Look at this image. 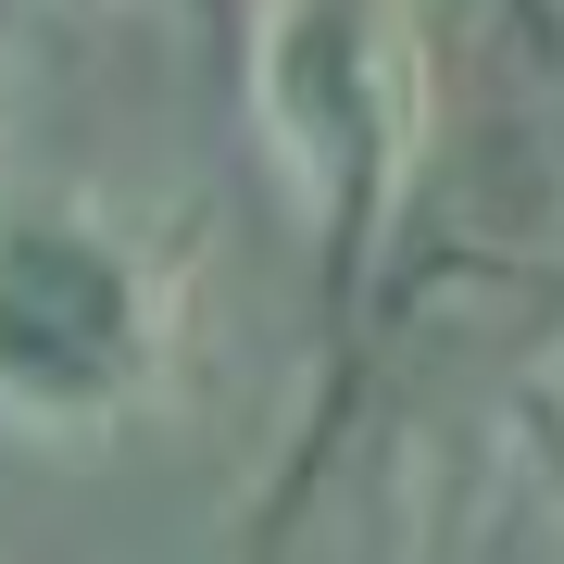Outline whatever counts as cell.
Returning a JSON list of instances; mask_svg holds the SVG:
<instances>
[{"label": "cell", "mask_w": 564, "mask_h": 564, "mask_svg": "<svg viewBox=\"0 0 564 564\" xmlns=\"http://www.w3.org/2000/svg\"><path fill=\"white\" fill-rule=\"evenodd\" d=\"M263 113L289 126V151L339 176V226L364 251V214H377V176L402 151V63H389V13L377 0H276L263 25Z\"/></svg>", "instance_id": "obj_2"}, {"label": "cell", "mask_w": 564, "mask_h": 564, "mask_svg": "<svg viewBox=\"0 0 564 564\" xmlns=\"http://www.w3.org/2000/svg\"><path fill=\"white\" fill-rule=\"evenodd\" d=\"M176 377V263L88 188L0 202V426L113 440Z\"/></svg>", "instance_id": "obj_1"}]
</instances>
